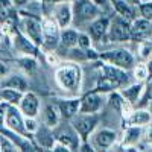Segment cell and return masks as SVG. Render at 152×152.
Returning a JSON list of instances; mask_svg holds the SVG:
<instances>
[{
    "mask_svg": "<svg viewBox=\"0 0 152 152\" xmlns=\"http://www.w3.org/2000/svg\"><path fill=\"white\" fill-rule=\"evenodd\" d=\"M129 82V76L123 69L114 67L111 64H102L99 69V79L94 91L97 93H110L117 88H122Z\"/></svg>",
    "mask_w": 152,
    "mask_h": 152,
    "instance_id": "obj_1",
    "label": "cell"
},
{
    "mask_svg": "<svg viewBox=\"0 0 152 152\" xmlns=\"http://www.w3.org/2000/svg\"><path fill=\"white\" fill-rule=\"evenodd\" d=\"M55 79L64 91L78 93L81 90L82 70L76 64H62L55 72Z\"/></svg>",
    "mask_w": 152,
    "mask_h": 152,
    "instance_id": "obj_2",
    "label": "cell"
},
{
    "mask_svg": "<svg viewBox=\"0 0 152 152\" xmlns=\"http://www.w3.org/2000/svg\"><path fill=\"white\" fill-rule=\"evenodd\" d=\"M97 123H99V117L96 114H81V116L76 114L73 119H70V125L76 131V134L79 135L81 143L88 142V138H90V135L96 129Z\"/></svg>",
    "mask_w": 152,
    "mask_h": 152,
    "instance_id": "obj_3",
    "label": "cell"
},
{
    "mask_svg": "<svg viewBox=\"0 0 152 152\" xmlns=\"http://www.w3.org/2000/svg\"><path fill=\"white\" fill-rule=\"evenodd\" d=\"M72 9L73 18L79 20L81 23L93 21L102 15V9L93 0H72Z\"/></svg>",
    "mask_w": 152,
    "mask_h": 152,
    "instance_id": "obj_4",
    "label": "cell"
},
{
    "mask_svg": "<svg viewBox=\"0 0 152 152\" xmlns=\"http://www.w3.org/2000/svg\"><path fill=\"white\" fill-rule=\"evenodd\" d=\"M99 58L105 61L107 64H111L123 70H129L135 66L134 55L129 50H125V49H113V50H108V52H102L99 55Z\"/></svg>",
    "mask_w": 152,
    "mask_h": 152,
    "instance_id": "obj_5",
    "label": "cell"
},
{
    "mask_svg": "<svg viewBox=\"0 0 152 152\" xmlns=\"http://www.w3.org/2000/svg\"><path fill=\"white\" fill-rule=\"evenodd\" d=\"M21 28L23 34L38 47L43 46V24L41 20L34 15H23L21 18Z\"/></svg>",
    "mask_w": 152,
    "mask_h": 152,
    "instance_id": "obj_6",
    "label": "cell"
},
{
    "mask_svg": "<svg viewBox=\"0 0 152 152\" xmlns=\"http://www.w3.org/2000/svg\"><path fill=\"white\" fill-rule=\"evenodd\" d=\"M110 41H128L131 40V31H129V21L117 15L110 20V28L107 32Z\"/></svg>",
    "mask_w": 152,
    "mask_h": 152,
    "instance_id": "obj_7",
    "label": "cell"
},
{
    "mask_svg": "<svg viewBox=\"0 0 152 152\" xmlns=\"http://www.w3.org/2000/svg\"><path fill=\"white\" fill-rule=\"evenodd\" d=\"M3 126L9 129V132L18 134L21 137H26L28 132L24 129V116L18 110L17 105H8L6 114H5V123Z\"/></svg>",
    "mask_w": 152,
    "mask_h": 152,
    "instance_id": "obj_8",
    "label": "cell"
},
{
    "mask_svg": "<svg viewBox=\"0 0 152 152\" xmlns=\"http://www.w3.org/2000/svg\"><path fill=\"white\" fill-rule=\"evenodd\" d=\"M53 20L58 24L59 29L69 28L73 21V9H72V2L69 0H62V2L55 3L53 6Z\"/></svg>",
    "mask_w": 152,
    "mask_h": 152,
    "instance_id": "obj_9",
    "label": "cell"
},
{
    "mask_svg": "<svg viewBox=\"0 0 152 152\" xmlns=\"http://www.w3.org/2000/svg\"><path fill=\"white\" fill-rule=\"evenodd\" d=\"M129 31H131V40L134 41L148 40L152 34V21L140 17L132 18L129 21Z\"/></svg>",
    "mask_w": 152,
    "mask_h": 152,
    "instance_id": "obj_10",
    "label": "cell"
},
{
    "mask_svg": "<svg viewBox=\"0 0 152 152\" xmlns=\"http://www.w3.org/2000/svg\"><path fill=\"white\" fill-rule=\"evenodd\" d=\"M102 108V97L97 91H90L79 99V114H97Z\"/></svg>",
    "mask_w": 152,
    "mask_h": 152,
    "instance_id": "obj_11",
    "label": "cell"
},
{
    "mask_svg": "<svg viewBox=\"0 0 152 152\" xmlns=\"http://www.w3.org/2000/svg\"><path fill=\"white\" fill-rule=\"evenodd\" d=\"M17 107L24 117H37L40 113V100L34 93L24 91Z\"/></svg>",
    "mask_w": 152,
    "mask_h": 152,
    "instance_id": "obj_12",
    "label": "cell"
},
{
    "mask_svg": "<svg viewBox=\"0 0 152 152\" xmlns=\"http://www.w3.org/2000/svg\"><path fill=\"white\" fill-rule=\"evenodd\" d=\"M53 129H56V132L53 134L56 142L66 145L70 151H76L79 148V135L72 128V125L70 126H62L61 129L59 128H53Z\"/></svg>",
    "mask_w": 152,
    "mask_h": 152,
    "instance_id": "obj_13",
    "label": "cell"
},
{
    "mask_svg": "<svg viewBox=\"0 0 152 152\" xmlns=\"http://www.w3.org/2000/svg\"><path fill=\"white\" fill-rule=\"evenodd\" d=\"M108 28H110V18L100 15L96 20L90 21V26H88V35H90L91 40L99 41V40H102L104 37H107Z\"/></svg>",
    "mask_w": 152,
    "mask_h": 152,
    "instance_id": "obj_14",
    "label": "cell"
},
{
    "mask_svg": "<svg viewBox=\"0 0 152 152\" xmlns=\"http://www.w3.org/2000/svg\"><path fill=\"white\" fill-rule=\"evenodd\" d=\"M12 46L15 47L17 52H20L23 55H29L31 56V55H37V52H38L37 46L21 32L14 34V38H12Z\"/></svg>",
    "mask_w": 152,
    "mask_h": 152,
    "instance_id": "obj_15",
    "label": "cell"
},
{
    "mask_svg": "<svg viewBox=\"0 0 152 152\" xmlns=\"http://www.w3.org/2000/svg\"><path fill=\"white\" fill-rule=\"evenodd\" d=\"M116 140H117V134L114 131H111V129H100L93 135L94 148L102 149V151L110 149L114 143H116Z\"/></svg>",
    "mask_w": 152,
    "mask_h": 152,
    "instance_id": "obj_16",
    "label": "cell"
},
{
    "mask_svg": "<svg viewBox=\"0 0 152 152\" xmlns=\"http://www.w3.org/2000/svg\"><path fill=\"white\" fill-rule=\"evenodd\" d=\"M125 122L128 126H140V128H143V126L151 125L152 114L148 110H135V111H131L125 117Z\"/></svg>",
    "mask_w": 152,
    "mask_h": 152,
    "instance_id": "obj_17",
    "label": "cell"
},
{
    "mask_svg": "<svg viewBox=\"0 0 152 152\" xmlns=\"http://www.w3.org/2000/svg\"><path fill=\"white\" fill-rule=\"evenodd\" d=\"M56 108L62 117L70 120L76 114H79V99H59Z\"/></svg>",
    "mask_w": 152,
    "mask_h": 152,
    "instance_id": "obj_18",
    "label": "cell"
},
{
    "mask_svg": "<svg viewBox=\"0 0 152 152\" xmlns=\"http://www.w3.org/2000/svg\"><path fill=\"white\" fill-rule=\"evenodd\" d=\"M143 91H145V82H137V84H132V85H128L126 88H123L120 94L123 96V99L128 104L134 105L140 100Z\"/></svg>",
    "mask_w": 152,
    "mask_h": 152,
    "instance_id": "obj_19",
    "label": "cell"
},
{
    "mask_svg": "<svg viewBox=\"0 0 152 152\" xmlns=\"http://www.w3.org/2000/svg\"><path fill=\"white\" fill-rule=\"evenodd\" d=\"M142 134H143V131H142L140 126H128V128H125L123 138H122L123 146H126V148L135 146L138 142H140Z\"/></svg>",
    "mask_w": 152,
    "mask_h": 152,
    "instance_id": "obj_20",
    "label": "cell"
},
{
    "mask_svg": "<svg viewBox=\"0 0 152 152\" xmlns=\"http://www.w3.org/2000/svg\"><path fill=\"white\" fill-rule=\"evenodd\" d=\"M59 117H61V114L58 108L53 105H47L43 111V122L46 125V128H50V129L56 128L59 125Z\"/></svg>",
    "mask_w": 152,
    "mask_h": 152,
    "instance_id": "obj_21",
    "label": "cell"
},
{
    "mask_svg": "<svg viewBox=\"0 0 152 152\" xmlns=\"http://www.w3.org/2000/svg\"><path fill=\"white\" fill-rule=\"evenodd\" d=\"M2 87L14 88V90H18V91L24 93V91H28V81L21 75H9L8 78L2 82Z\"/></svg>",
    "mask_w": 152,
    "mask_h": 152,
    "instance_id": "obj_22",
    "label": "cell"
},
{
    "mask_svg": "<svg viewBox=\"0 0 152 152\" xmlns=\"http://www.w3.org/2000/svg\"><path fill=\"white\" fill-rule=\"evenodd\" d=\"M59 43H61L62 47H66V49L76 47L78 46V32H76L75 29H72L70 26L61 29V32H59Z\"/></svg>",
    "mask_w": 152,
    "mask_h": 152,
    "instance_id": "obj_23",
    "label": "cell"
},
{
    "mask_svg": "<svg viewBox=\"0 0 152 152\" xmlns=\"http://www.w3.org/2000/svg\"><path fill=\"white\" fill-rule=\"evenodd\" d=\"M111 6L114 8L116 14L126 18L128 21H131L132 18H135V14H134V6H131L129 3H126L125 0H113L111 2Z\"/></svg>",
    "mask_w": 152,
    "mask_h": 152,
    "instance_id": "obj_24",
    "label": "cell"
},
{
    "mask_svg": "<svg viewBox=\"0 0 152 152\" xmlns=\"http://www.w3.org/2000/svg\"><path fill=\"white\" fill-rule=\"evenodd\" d=\"M23 93L14 88H6V87H0V99L6 102L8 105H18L20 99H21Z\"/></svg>",
    "mask_w": 152,
    "mask_h": 152,
    "instance_id": "obj_25",
    "label": "cell"
},
{
    "mask_svg": "<svg viewBox=\"0 0 152 152\" xmlns=\"http://www.w3.org/2000/svg\"><path fill=\"white\" fill-rule=\"evenodd\" d=\"M138 58L143 62L152 59V43L148 40L138 41Z\"/></svg>",
    "mask_w": 152,
    "mask_h": 152,
    "instance_id": "obj_26",
    "label": "cell"
},
{
    "mask_svg": "<svg viewBox=\"0 0 152 152\" xmlns=\"http://www.w3.org/2000/svg\"><path fill=\"white\" fill-rule=\"evenodd\" d=\"M134 69V78L138 81V82H145L148 78H149V72H148V66L145 62H140L132 67Z\"/></svg>",
    "mask_w": 152,
    "mask_h": 152,
    "instance_id": "obj_27",
    "label": "cell"
},
{
    "mask_svg": "<svg viewBox=\"0 0 152 152\" xmlns=\"http://www.w3.org/2000/svg\"><path fill=\"white\" fill-rule=\"evenodd\" d=\"M0 152H15V143L2 132H0Z\"/></svg>",
    "mask_w": 152,
    "mask_h": 152,
    "instance_id": "obj_28",
    "label": "cell"
},
{
    "mask_svg": "<svg viewBox=\"0 0 152 152\" xmlns=\"http://www.w3.org/2000/svg\"><path fill=\"white\" fill-rule=\"evenodd\" d=\"M137 6H138V12H140L142 18L152 21V2H140Z\"/></svg>",
    "mask_w": 152,
    "mask_h": 152,
    "instance_id": "obj_29",
    "label": "cell"
},
{
    "mask_svg": "<svg viewBox=\"0 0 152 152\" xmlns=\"http://www.w3.org/2000/svg\"><path fill=\"white\" fill-rule=\"evenodd\" d=\"M18 64L26 70L28 73H32V72H35V69H37V62H35V59H32L31 56H24V58H20L18 61Z\"/></svg>",
    "mask_w": 152,
    "mask_h": 152,
    "instance_id": "obj_30",
    "label": "cell"
},
{
    "mask_svg": "<svg viewBox=\"0 0 152 152\" xmlns=\"http://www.w3.org/2000/svg\"><path fill=\"white\" fill-rule=\"evenodd\" d=\"M38 122H37V117H24V129H26L28 135H34L37 131H38Z\"/></svg>",
    "mask_w": 152,
    "mask_h": 152,
    "instance_id": "obj_31",
    "label": "cell"
},
{
    "mask_svg": "<svg viewBox=\"0 0 152 152\" xmlns=\"http://www.w3.org/2000/svg\"><path fill=\"white\" fill-rule=\"evenodd\" d=\"M78 46L84 50L91 47V38L88 34H78Z\"/></svg>",
    "mask_w": 152,
    "mask_h": 152,
    "instance_id": "obj_32",
    "label": "cell"
},
{
    "mask_svg": "<svg viewBox=\"0 0 152 152\" xmlns=\"http://www.w3.org/2000/svg\"><path fill=\"white\" fill-rule=\"evenodd\" d=\"M47 152H72V151L66 145H62V143H59V142L55 140V143L52 145V148H50Z\"/></svg>",
    "mask_w": 152,
    "mask_h": 152,
    "instance_id": "obj_33",
    "label": "cell"
},
{
    "mask_svg": "<svg viewBox=\"0 0 152 152\" xmlns=\"http://www.w3.org/2000/svg\"><path fill=\"white\" fill-rule=\"evenodd\" d=\"M6 108H8V104L0 100V126H3L5 123V114H6Z\"/></svg>",
    "mask_w": 152,
    "mask_h": 152,
    "instance_id": "obj_34",
    "label": "cell"
},
{
    "mask_svg": "<svg viewBox=\"0 0 152 152\" xmlns=\"http://www.w3.org/2000/svg\"><path fill=\"white\" fill-rule=\"evenodd\" d=\"M81 152H96V149H94V146H91L88 142H82V145H81Z\"/></svg>",
    "mask_w": 152,
    "mask_h": 152,
    "instance_id": "obj_35",
    "label": "cell"
},
{
    "mask_svg": "<svg viewBox=\"0 0 152 152\" xmlns=\"http://www.w3.org/2000/svg\"><path fill=\"white\" fill-rule=\"evenodd\" d=\"M28 2H29V0H11V3H12L14 8H21L24 5H28Z\"/></svg>",
    "mask_w": 152,
    "mask_h": 152,
    "instance_id": "obj_36",
    "label": "cell"
},
{
    "mask_svg": "<svg viewBox=\"0 0 152 152\" xmlns=\"http://www.w3.org/2000/svg\"><path fill=\"white\" fill-rule=\"evenodd\" d=\"M8 73V67L3 64V62H0V76H5Z\"/></svg>",
    "mask_w": 152,
    "mask_h": 152,
    "instance_id": "obj_37",
    "label": "cell"
},
{
    "mask_svg": "<svg viewBox=\"0 0 152 152\" xmlns=\"http://www.w3.org/2000/svg\"><path fill=\"white\" fill-rule=\"evenodd\" d=\"M125 2H126V3H129L131 6H137L138 3L142 2V0H125Z\"/></svg>",
    "mask_w": 152,
    "mask_h": 152,
    "instance_id": "obj_38",
    "label": "cell"
},
{
    "mask_svg": "<svg viewBox=\"0 0 152 152\" xmlns=\"http://www.w3.org/2000/svg\"><path fill=\"white\" fill-rule=\"evenodd\" d=\"M148 72H149V78H152V59H149V64H148Z\"/></svg>",
    "mask_w": 152,
    "mask_h": 152,
    "instance_id": "obj_39",
    "label": "cell"
},
{
    "mask_svg": "<svg viewBox=\"0 0 152 152\" xmlns=\"http://www.w3.org/2000/svg\"><path fill=\"white\" fill-rule=\"evenodd\" d=\"M148 140L152 142V126H149V131H148Z\"/></svg>",
    "mask_w": 152,
    "mask_h": 152,
    "instance_id": "obj_40",
    "label": "cell"
},
{
    "mask_svg": "<svg viewBox=\"0 0 152 152\" xmlns=\"http://www.w3.org/2000/svg\"><path fill=\"white\" fill-rule=\"evenodd\" d=\"M149 93H151V96H152V84L149 85Z\"/></svg>",
    "mask_w": 152,
    "mask_h": 152,
    "instance_id": "obj_41",
    "label": "cell"
},
{
    "mask_svg": "<svg viewBox=\"0 0 152 152\" xmlns=\"http://www.w3.org/2000/svg\"><path fill=\"white\" fill-rule=\"evenodd\" d=\"M142 2H152V0H142Z\"/></svg>",
    "mask_w": 152,
    "mask_h": 152,
    "instance_id": "obj_42",
    "label": "cell"
},
{
    "mask_svg": "<svg viewBox=\"0 0 152 152\" xmlns=\"http://www.w3.org/2000/svg\"><path fill=\"white\" fill-rule=\"evenodd\" d=\"M35 2H44V0H35Z\"/></svg>",
    "mask_w": 152,
    "mask_h": 152,
    "instance_id": "obj_43",
    "label": "cell"
},
{
    "mask_svg": "<svg viewBox=\"0 0 152 152\" xmlns=\"http://www.w3.org/2000/svg\"><path fill=\"white\" fill-rule=\"evenodd\" d=\"M111 2H113V0H110V3H111Z\"/></svg>",
    "mask_w": 152,
    "mask_h": 152,
    "instance_id": "obj_44",
    "label": "cell"
},
{
    "mask_svg": "<svg viewBox=\"0 0 152 152\" xmlns=\"http://www.w3.org/2000/svg\"><path fill=\"white\" fill-rule=\"evenodd\" d=\"M0 100H2V99H0Z\"/></svg>",
    "mask_w": 152,
    "mask_h": 152,
    "instance_id": "obj_45",
    "label": "cell"
}]
</instances>
